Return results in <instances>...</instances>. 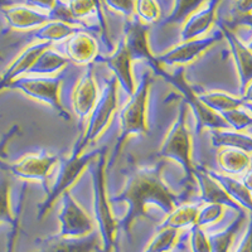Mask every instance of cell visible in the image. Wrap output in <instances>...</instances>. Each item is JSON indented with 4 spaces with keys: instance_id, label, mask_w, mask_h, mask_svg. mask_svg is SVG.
Masks as SVG:
<instances>
[{
    "instance_id": "cell-18",
    "label": "cell",
    "mask_w": 252,
    "mask_h": 252,
    "mask_svg": "<svg viewBox=\"0 0 252 252\" xmlns=\"http://www.w3.org/2000/svg\"><path fill=\"white\" fill-rule=\"evenodd\" d=\"M222 33L226 37L232 52L240 81V94H242L247 85L252 81V52L228 28L222 27Z\"/></svg>"
},
{
    "instance_id": "cell-20",
    "label": "cell",
    "mask_w": 252,
    "mask_h": 252,
    "mask_svg": "<svg viewBox=\"0 0 252 252\" xmlns=\"http://www.w3.org/2000/svg\"><path fill=\"white\" fill-rule=\"evenodd\" d=\"M217 163L223 174H244L251 168V157L244 150L220 148L217 154Z\"/></svg>"
},
{
    "instance_id": "cell-4",
    "label": "cell",
    "mask_w": 252,
    "mask_h": 252,
    "mask_svg": "<svg viewBox=\"0 0 252 252\" xmlns=\"http://www.w3.org/2000/svg\"><path fill=\"white\" fill-rule=\"evenodd\" d=\"M187 114L188 105L186 101H182L178 110V116L174 124L170 126L158 155L164 159H170L175 163L181 164L186 174L187 188H193L194 181V165L192 163V143L190 134L187 127Z\"/></svg>"
},
{
    "instance_id": "cell-23",
    "label": "cell",
    "mask_w": 252,
    "mask_h": 252,
    "mask_svg": "<svg viewBox=\"0 0 252 252\" xmlns=\"http://www.w3.org/2000/svg\"><path fill=\"white\" fill-rule=\"evenodd\" d=\"M24 198H26V186H24L23 192H22V195H20L17 213L14 215L12 209V204H10V181H9V175L5 170L0 168V222H4V223L13 226L17 218L22 215L24 206Z\"/></svg>"
},
{
    "instance_id": "cell-29",
    "label": "cell",
    "mask_w": 252,
    "mask_h": 252,
    "mask_svg": "<svg viewBox=\"0 0 252 252\" xmlns=\"http://www.w3.org/2000/svg\"><path fill=\"white\" fill-rule=\"evenodd\" d=\"M6 18H8L10 26L17 29H27L40 26L49 19V17H47L46 14L33 12V10L26 8L9 9L6 12Z\"/></svg>"
},
{
    "instance_id": "cell-37",
    "label": "cell",
    "mask_w": 252,
    "mask_h": 252,
    "mask_svg": "<svg viewBox=\"0 0 252 252\" xmlns=\"http://www.w3.org/2000/svg\"><path fill=\"white\" fill-rule=\"evenodd\" d=\"M138 12L145 22H153L158 17V8L153 0H139Z\"/></svg>"
},
{
    "instance_id": "cell-49",
    "label": "cell",
    "mask_w": 252,
    "mask_h": 252,
    "mask_svg": "<svg viewBox=\"0 0 252 252\" xmlns=\"http://www.w3.org/2000/svg\"><path fill=\"white\" fill-rule=\"evenodd\" d=\"M116 252H120V250H119V249H118V250H116Z\"/></svg>"
},
{
    "instance_id": "cell-34",
    "label": "cell",
    "mask_w": 252,
    "mask_h": 252,
    "mask_svg": "<svg viewBox=\"0 0 252 252\" xmlns=\"http://www.w3.org/2000/svg\"><path fill=\"white\" fill-rule=\"evenodd\" d=\"M189 249L192 252H211L209 247L208 236L203 231V228L197 224L189 228L188 232Z\"/></svg>"
},
{
    "instance_id": "cell-31",
    "label": "cell",
    "mask_w": 252,
    "mask_h": 252,
    "mask_svg": "<svg viewBox=\"0 0 252 252\" xmlns=\"http://www.w3.org/2000/svg\"><path fill=\"white\" fill-rule=\"evenodd\" d=\"M157 235L144 252H169L174 246L179 231L174 228H157Z\"/></svg>"
},
{
    "instance_id": "cell-22",
    "label": "cell",
    "mask_w": 252,
    "mask_h": 252,
    "mask_svg": "<svg viewBox=\"0 0 252 252\" xmlns=\"http://www.w3.org/2000/svg\"><path fill=\"white\" fill-rule=\"evenodd\" d=\"M68 58L62 53L53 51L51 48L46 49L42 55L38 57L34 64L32 66L27 75L31 76H53L58 75L63 69L68 66Z\"/></svg>"
},
{
    "instance_id": "cell-46",
    "label": "cell",
    "mask_w": 252,
    "mask_h": 252,
    "mask_svg": "<svg viewBox=\"0 0 252 252\" xmlns=\"http://www.w3.org/2000/svg\"><path fill=\"white\" fill-rule=\"evenodd\" d=\"M244 107L247 110V111L250 112V114L252 115V103H245Z\"/></svg>"
},
{
    "instance_id": "cell-17",
    "label": "cell",
    "mask_w": 252,
    "mask_h": 252,
    "mask_svg": "<svg viewBox=\"0 0 252 252\" xmlns=\"http://www.w3.org/2000/svg\"><path fill=\"white\" fill-rule=\"evenodd\" d=\"M51 47L52 43L38 42V43L32 44L28 48L24 49L4 71L3 76L0 78V90L8 89V86L13 81L22 77V76H26L29 69L32 68V66L34 64L35 61L38 60V57Z\"/></svg>"
},
{
    "instance_id": "cell-13",
    "label": "cell",
    "mask_w": 252,
    "mask_h": 252,
    "mask_svg": "<svg viewBox=\"0 0 252 252\" xmlns=\"http://www.w3.org/2000/svg\"><path fill=\"white\" fill-rule=\"evenodd\" d=\"M146 32H148V27L144 26L140 22L130 23L126 29L124 42H125V46L129 51L132 61H145L153 69V72L159 75V72L163 69V66L158 62L157 57L150 53Z\"/></svg>"
},
{
    "instance_id": "cell-8",
    "label": "cell",
    "mask_w": 252,
    "mask_h": 252,
    "mask_svg": "<svg viewBox=\"0 0 252 252\" xmlns=\"http://www.w3.org/2000/svg\"><path fill=\"white\" fill-rule=\"evenodd\" d=\"M163 80L170 83L173 87L178 90L184 96V101L187 102L195 120V134L199 135L204 129L209 130H226L229 129L228 124L224 121V119L217 112L212 111L211 109L202 103V101L198 98V94L192 90L184 77L183 68H179L174 73H168L165 69H161L159 75Z\"/></svg>"
},
{
    "instance_id": "cell-28",
    "label": "cell",
    "mask_w": 252,
    "mask_h": 252,
    "mask_svg": "<svg viewBox=\"0 0 252 252\" xmlns=\"http://www.w3.org/2000/svg\"><path fill=\"white\" fill-rule=\"evenodd\" d=\"M245 218H246V213L240 212L237 218L228 227H226L223 231L209 235L208 242L209 247H211V252H228L229 247L232 245L233 237H235L240 227L244 223Z\"/></svg>"
},
{
    "instance_id": "cell-14",
    "label": "cell",
    "mask_w": 252,
    "mask_h": 252,
    "mask_svg": "<svg viewBox=\"0 0 252 252\" xmlns=\"http://www.w3.org/2000/svg\"><path fill=\"white\" fill-rule=\"evenodd\" d=\"M194 181L199 190V201L203 203H215L226 206L235 209L237 212H244V208H241L232 198L229 197L222 187L208 174L207 168L202 165L194 166Z\"/></svg>"
},
{
    "instance_id": "cell-30",
    "label": "cell",
    "mask_w": 252,
    "mask_h": 252,
    "mask_svg": "<svg viewBox=\"0 0 252 252\" xmlns=\"http://www.w3.org/2000/svg\"><path fill=\"white\" fill-rule=\"evenodd\" d=\"M76 29L69 24L64 23V22H52V23L46 24L44 27L35 32L34 38L38 42H47V43H52V42H58L64 38H68L76 33Z\"/></svg>"
},
{
    "instance_id": "cell-39",
    "label": "cell",
    "mask_w": 252,
    "mask_h": 252,
    "mask_svg": "<svg viewBox=\"0 0 252 252\" xmlns=\"http://www.w3.org/2000/svg\"><path fill=\"white\" fill-rule=\"evenodd\" d=\"M236 252H252V215L250 217L249 226H247L246 233L241 241L240 246L236 250Z\"/></svg>"
},
{
    "instance_id": "cell-45",
    "label": "cell",
    "mask_w": 252,
    "mask_h": 252,
    "mask_svg": "<svg viewBox=\"0 0 252 252\" xmlns=\"http://www.w3.org/2000/svg\"><path fill=\"white\" fill-rule=\"evenodd\" d=\"M241 23L246 24V26L251 27L252 28V14H247L245 15L244 18H241Z\"/></svg>"
},
{
    "instance_id": "cell-7",
    "label": "cell",
    "mask_w": 252,
    "mask_h": 252,
    "mask_svg": "<svg viewBox=\"0 0 252 252\" xmlns=\"http://www.w3.org/2000/svg\"><path fill=\"white\" fill-rule=\"evenodd\" d=\"M62 81V72L53 76L27 75L13 81L8 86V89L22 91L29 97L47 103L57 114L58 118L64 121H69L71 115L60 100V89Z\"/></svg>"
},
{
    "instance_id": "cell-47",
    "label": "cell",
    "mask_w": 252,
    "mask_h": 252,
    "mask_svg": "<svg viewBox=\"0 0 252 252\" xmlns=\"http://www.w3.org/2000/svg\"><path fill=\"white\" fill-rule=\"evenodd\" d=\"M247 48H249V49H250V51H251V52H252V40H251V42H250V43H249V44H247Z\"/></svg>"
},
{
    "instance_id": "cell-44",
    "label": "cell",
    "mask_w": 252,
    "mask_h": 252,
    "mask_svg": "<svg viewBox=\"0 0 252 252\" xmlns=\"http://www.w3.org/2000/svg\"><path fill=\"white\" fill-rule=\"evenodd\" d=\"M33 1V4H35V5H39V6H43V8H52L53 6V4H55V0H32Z\"/></svg>"
},
{
    "instance_id": "cell-41",
    "label": "cell",
    "mask_w": 252,
    "mask_h": 252,
    "mask_svg": "<svg viewBox=\"0 0 252 252\" xmlns=\"http://www.w3.org/2000/svg\"><path fill=\"white\" fill-rule=\"evenodd\" d=\"M237 10L240 13L247 14L252 10V0H237Z\"/></svg>"
},
{
    "instance_id": "cell-11",
    "label": "cell",
    "mask_w": 252,
    "mask_h": 252,
    "mask_svg": "<svg viewBox=\"0 0 252 252\" xmlns=\"http://www.w3.org/2000/svg\"><path fill=\"white\" fill-rule=\"evenodd\" d=\"M94 63H91L87 66V69L78 78L75 89L72 91V107L77 116L80 135L86 127L87 119L97 102L98 94H100L97 83L94 80Z\"/></svg>"
},
{
    "instance_id": "cell-9",
    "label": "cell",
    "mask_w": 252,
    "mask_h": 252,
    "mask_svg": "<svg viewBox=\"0 0 252 252\" xmlns=\"http://www.w3.org/2000/svg\"><path fill=\"white\" fill-rule=\"evenodd\" d=\"M60 154H53L46 150L33 153L10 164H0V168L12 175L24 181H38L42 183L46 194L49 190L48 178L52 169L61 160Z\"/></svg>"
},
{
    "instance_id": "cell-33",
    "label": "cell",
    "mask_w": 252,
    "mask_h": 252,
    "mask_svg": "<svg viewBox=\"0 0 252 252\" xmlns=\"http://www.w3.org/2000/svg\"><path fill=\"white\" fill-rule=\"evenodd\" d=\"M223 206L215 203H206L198 211V217L195 224L203 228L204 226L217 222L223 215Z\"/></svg>"
},
{
    "instance_id": "cell-27",
    "label": "cell",
    "mask_w": 252,
    "mask_h": 252,
    "mask_svg": "<svg viewBox=\"0 0 252 252\" xmlns=\"http://www.w3.org/2000/svg\"><path fill=\"white\" fill-rule=\"evenodd\" d=\"M198 98L208 109H211L212 111L217 112L220 115L226 111H229V110L242 107L245 103L241 97H236V96H232V94L220 91H211L199 94H198Z\"/></svg>"
},
{
    "instance_id": "cell-50",
    "label": "cell",
    "mask_w": 252,
    "mask_h": 252,
    "mask_svg": "<svg viewBox=\"0 0 252 252\" xmlns=\"http://www.w3.org/2000/svg\"><path fill=\"white\" fill-rule=\"evenodd\" d=\"M251 199H252V193H251Z\"/></svg>"
},
{
    "instance_id": "cell-32",
    "label": "cell",
    "mask_w": 252,
    "mask_h": 252,
    "mask_svg": "<svg viewBox=\"0 0 252 252\" xmlns=\"http://www.w3.org/2000/svg\"><path fill=\"white\" fill-rule=\"evenodd\" d=\"M220 116L224 119V121L228 124L229 129L233 131H242L252 126V115L244 106L223 112L220 114Z\"/></svg>"
},
{
    "instance_id": "cell-5",
    "label": "cell",
    "mask_w": 252,
    "mask_h": 252,
    "mask_svg": "<svg viewBox=\"0 0 252 252\" xmlns=\"http://www.w3.org/2000/svg\"><path fill=\"white\" fill-rule=\"evenodd\" d=\"M118 81L112 76L105 82L102 91L98 94L97 102L87 119L86 127L76 141L71 153L82 154L90 144L100 138L110 124L112 115L118 110Z\"/></svg>"
},
{
    "instance_id": "cell-25",
    "label": "cell",
    "mask_w": 252,
    "mask_h": 252,
    "mask_svg": "<svg viewBox=\"0 0 252 252\" xmlns=\"http://www.w3.org/2000/svg\"><path fill=\"white\" fill-rule=\"evenodd\" d=\"M217 3L218 0H213L212 3L208 4L207 8H204L201 12H198L197 14L193 15L187 22L183 32H182V42L197 39V37L203 34L204 32L211 27L213 19H215V12Z\"/></svg>"
},
{
    "instance_id": "cell-38",
    "label": "cell",
    "mask_w": 252,
    "mask_h": 252,
    "mask_svg": "<svg viewBox=\"0 0 252 252\" xmlns=\"http://www.w3.org/2000/svg\"><path fill=\"white\" fill-rule=\"evenodd\" d=\"M20 132V126L18 124L14 125L3 135V138L0 139V158H6V150H8L9 143L13 140V139L19 135Z\"/></svg>"
},
{
    "instance_id": "cell-48",
    "label": "cell",
    "mask_w": 252,
    "mask_h": 252,
    "mask_svg": "<svg viewBox=\"0 0 252 252\" xmlns=\"http://www.w3.org/2000/svg\"><path fill=\"white\" fill-rule=\"evenodd\" d=\"M0 61H3V57H1V56H0Z\"/></svg>"
},
{
    "instance_id": "cell-21",
    "label": "cell",
    "mask_w": 252,
    "mask_h": 252,
    "mask_svg": "<svg viewBox=\"0 0 252 252\" xmlns=\"http://www.w3.org/2000/svg\"><path fill=\"white\" fill-rule=\"evenodd\" d=\"M208 170V174L215 179L216 182H218L222 188L226 190L227 194L232 198L233 201L241 207V208L247 209L250 213L252 215V199H251V192L249 189L242 184V182L237 181L231 175L223 174V173H218L216 170Z\"/></svg>"
},
{
    "instance_id": "cell-36",
    "label": "cell",
    "mask_w": 252,
    "mask_h": 252,
    "mask_svg": "<svg viewBox=\"0 0 252 252\" xmlns=\"http://www.w3.org/2000/svg\"><path fill=\"white\" fill-rule=\"evenodd\" d=\"M94 4L92 0H72L69 4L68 12L73 18H82L85 15L90 14L94 10Z\"/></svg>"
},
{
    "instance_id": "cell-12",
    "label": "cell",
    "mask_w": 252,
    "mask_h": 252,
    "mask_svg": "<svg viewBox=\"0 0 252 252\" xmlns=\"http://www.w3.org/2000/svg\"><path fill=\"white\" fill-rule=\"evenodd\" d=\"M94 63H105L109 67L110 71L114 73V77L116 78L124 92L127 96H131L134 94L135 89H136V83H135L131 71L132 58L127 48H126L124 39H121L118 49L114 53L109 56H97L94 60Z\"/></svg>"
},
{
    "instance_id": "cell-43",
    "label": "cell",
    "mask_w": 252,
    "mask_h": 252,
    "mask_svg": "<svg viewBox=\"0 0 252 252\" xmlns=\"http://www.w3.org/2000/svg\"><path fill=\"white\" fill-rule=\"evenodd\" d=\"M242 184L249 189L250 192L252 193V169L250 168L246 173H244V177H242Z\"/></svg>"
},
{
    "instance_id": "cell-24",
    "label": "cell",
    "mask_w": 252,
    "mask_h": 252,
    "mask_svg": "<svg viewBox=\"0 0 252 252\" xmlns=\"http://www.w3.org/2000/svg\"><path fill=\"white\" fill-rule=\"evenodd\" d=\"M201 208V204L198 203H182L175 207L165 220L159 224L158 228H190L197 222L198 211Z\"/></svg>"
},
{
    "instance_id": "cell-1",
    "label": "cell",
    "mask_w": 252,
    "mask_h": 252,
    "mask_svg": "<svg viewBox=\"0 0 252 252\" xmlns=\"http://www.w3.org/2000/svg\"><path fill=\"white\" fill-rule=\"evenodd\" d=\"M164 161L157 163L152 166L136 165L135 163H127L126 165V182L123 190L118 195L110 199V203H126L125 216L118 220L119 228L129 232L132 223L141 217H146V208L155 206L164 215H169L175 207L187 202V192L177 194L161 177Z\"/></svg>"
},
{
    "instance_id": "cell-40",
    "label": "cell",
    "mask_w": 252,
    "mask_h": 252,
    "mask_svg": "<svg viewBox=\"0 0 252 252\" xmlns=\"http://www.w3.org/2000/svg\"><path fill=\"white\" fill-rule=\"evenodd\" d=\"M109 4L116 10H120L124 14H131L134 10L132 0H109Z\"/></svg>"
},
{
    "instance_id": "cell-19",
    "label": "cell",
    "mask_w": 252,
    "mask_h": 252,
    "mask_svg": "<svg viewBox=\"0 0 252 252\" xmlns=\"http://www.w3.org/2000/svg\"><path fill=\"white\" fill-rule=\"evenodd\" d=\"M64 56L69 62L77 64H91L97 57V46L96 42L86 33H76L71 35L64 46Z\"/></svg>"
},
{
    "instance_id": "cell-42",
    "label": "cell",
    "mask_w": 252,
    "mask_h": 252,
    "mask_svg": "<svg viewBox=\"0 0 252 252\" xmlns=\"http://www.w3.org/2000/svg\"><path fill=\"white\" fill-rule=\"evenodd\" d=\"M241 98L245 103H252V81L246 86L244 92L241 94ZM244 103V105H245Z\"/></svg>"
},
{
    "instance_id": "cell-16",
    "label": "cell",
    "mask_w": 252,
    "mask_h": 252,
    "mask_svg": "<svg viewBox=\"0 0 252 252\" xmlns=\"http://www.w3.org/2000/svg\"><path fill=\"white\" fill-rule=\"evenodd\" d=\"M218 38H220L218 35H213V37L182 42V44H178L170 51L163 53L161 56L157 57V60L161 66H174V64L190 63L195 58L199 57L204 51H207L215 42H217Z\"/></svg>"
},
{
    "instance_id": "cell-3",
    "label": "cell",
    "mask_w": 252,
    "mask_h": 252,
    "mask_svg": "<svg viewBox=\"0 0 252 252\" xmlns=\"http://www.w3.org/2000/svg\"><path fill=\"white\" fill-rule=\"evenodd\" d=\"M150 90V75L144 72L140 81L136 85L135 92L129 96L123 109L119 112V135L115 143L112 154L107 161V169L112 168L118 160L130 135H144L148 132L146 124V110H148V97Z\"/></svg>"
},
{
    "instance_id": "cell-35",
    "label": "cell",
    "mask_w": 252,
    "mask_h": 252,
    "mask_svg": "<svg viewBox=\"0 0 252 252\" xmlns=\"http://www.w3.org/2000/svg\"><path fill=\"white\" fill-rule=\"evenodd\" d=\"M202 1L203 0H178L175 10L172 13L169 19H166V23H177L183 20L190 13L194 12Z\"/></svg>"
},
{
    "instance_id": "cell-10",
    "label": "cell",
    "mask_w": 252,
    "mask_h": 252,
    "mask_svg": "<svg viewBox=\"0 0 252 252\" xmlns=\"http://www.w3.org/2000/svg\"><path fill=\"white\" fill-rule=\"evenodd\" d=\"M62 204L58 215L61 237L78 238L94 232V222L86 211L80 206L69 190L62 194Z\"/></svg>"
},
{
    "instance_id": "cell-6",
    "label": "cell",
    "mask_w": 252,
    "mask_h": 252,
    "mask_svg": "<svg viewBox=\"0 0 252 252\" xmlns=\"http://www.w3.org/2000/svg\"><path fill=\"white\" fill-rule=\"evenodd\" d=\"M98 152L100 149L89 153L85 152L82 154L71 153L68 158H61V160L57 164L58 170L55 181L49 186V190L46 194L44 201L37 208V220H42L51 211L56 199L62 197L63 193L69 190V188L75 184L78 177L82 174L83 170L86 169L90 163L97 157Z\"/></svg>"
},
{
    "instance_id": "cell-2",
    "label": "cell",
    "mask_w": 252,
    "mask_h": 252,
    "mask_svg": "<svg viewBox=\"0 0 252 252\" xmlns=\"http://www.w3.org/2000/svg\"><path fill=\"white\" fill-rule=\"evenodd\" d=\"M92 179L94 189V216L98 227L102 252H112L115 249V238L118 232V220L112 215L110 199L106 193L107 150L101 148L97 157L87 166Z\"/></svg>"
},
{
    "instance_id": "cell-15",
    "label": "cell",
    "mask_w": 252,
    "mask_h": 252,
    "mask_svg": "<svg viewBox=\"0 0 252 252\" xmlns=\"http://www.w3.org/2000/svg\"><path fill=\"white\" fill-rule=\"evenodd\" d=\"M98 236L96 232L78 238L51 236L38 241L39 245L34 252H97Z\"/></svg>"
},
{
    "instance_id": "cell-26",
    "label": "cell",
    "mask_w": 252,
    "mask_h": 252,
    "mask_svg": "<svg viewBox=\"0 0 252 252\" xmlns=\"http://www.w3.org/2000/svg\"><path fill=\"white\" fill-rule=\"evenodd\" d=\"M211 143L215 148H235L252 153V136L241 131L226 130H211Z\"/></svg>"
}]
</instances>
